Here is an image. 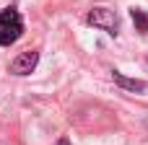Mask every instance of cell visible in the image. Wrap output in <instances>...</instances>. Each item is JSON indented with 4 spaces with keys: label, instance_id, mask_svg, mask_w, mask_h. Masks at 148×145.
Returning <instances> with one entry per match:
<instances>
[{
    "label": "cell",
    "instance_id": "4",
    "mask_svg": "<svg viewBox=\"0 0 148 145\" xmlns=\"http://www.w3.org/2000/svg\"><path fill=\"white\" fill-rule=\"evenodd\" d=\"M112 80L120 86V88H125V91H133V93H143L148 88V83L146 80H138V78H127V75H122V73H112Z\"/></svg>",
    "mask_w": 148,
    "mask_h": 145
},
{
    "label": "cell",
    "instance_id": "1",
    "mask_svg": "<svg viewBox=\"0 0 148 145\" xmlns=\"http://www.w3.org/2000/svg\"><path fill=\"white\" fill-rule=\"evenodd\" d=\"M23 34V18L16 8H3L0 10V47H10L21 39Z\"/></svg>",
    "mask_w": 148,
    "mask_h": 145
},
{
    "label": "cell",
    "instance_id": "2",
    "mask_svg": "<svg viewBox=\"0 0 148 145\" xmlns=\"http://www.w3.org/2000/svg\"><path fill=\"white\" fill-rule=\"evenodd\" d=\"M86 23L94 26V29L107 31L109 36H117V31H120V18H117V13L109 10V8H91L88 16H86Z\"/></svg>",
    "mask_w": 148,
    "mask_h": 145
},
{
    "label": "cell",
    "instance_id": "5",
    "mask_svg": "<svg viewBox=\"0 0 148 145\" xmlns=\"http://www.w3.org/2000/svg\"><path fill=\"white\" fill-rule=\"evenodd\" d=\"M130 18L135 23V31H140V34L148 31V13L143 8H130Z\"/></svg>",
    "mask_w": 148,
    "mask_h": 145
},
{
    "label": "cell",
    "instance_id": "3",
    "mask_svg": "<svg viewBox=\"0 0 148 145\" xmlns=\"http://www.w3.org/2000/svg\"><path fill=\"white\" fill-rule=\"evenodd\" d=\"M36 62H39V52H21L13 62H10V73L13 75H29L34 67H36Z\"/></svg>",
    "mask_w": 148,
    "mask_h": 145
},
{
    "label": "cell",
    "instance_id": "6",
    "mask_svg": "<svg viewBox=\"0 0 148 145\" xmlns=\"http://www.w3.org/2000/svg\"><path fill=\"white\" fill-rule=\"evenodd\" d=\"M55 145H70V140H68V138H60V140H57Z\"/></svg>",
    "mask_w": 148,
    "mask_h": 145
}]
</instances>
